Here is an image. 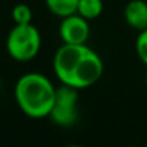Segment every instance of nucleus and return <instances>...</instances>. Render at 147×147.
I'll use <instances>...</instances> for the list:
<instances>
[{"instance_id": "1", "label": "nucleus", "mask_w": 147, "mask_h": 147, "mask_svg": "<svg viewBox=\"0 0 147 147\" xmlns=\"http://www.w3.org/2000/svg\"><path fill=\"white\" fill-rule=\"evenodd\" d=\"M53 74L61 84L84 90L97 84L104 74L101 56L87 43H63L53 56Z\"/></svg>"}, {"instance_id": "2", "label": "nucleus", "mask_w": 147, "mask_h": 147, "mask_svg": "<svg viewBox=\"0 0 147 147\" xmlns=\"http://www.w3.org/2000/svg\"><path fill=\"white\" fill-rule=\"evenodd\" d=\"M56 88L39 72H28L15 85V100L20 111L30 118H46L55 102Z\"/></svg>"}, {"instance_id": "3", "label": "nucleus", "mask_w": 147, "mask_h": 147, "mask_svg": "<svg viewBox=\"0 0 147 147\" xmlns=\"http://www.w3.org/2000/svg\"><path fill=\"white\" fill-rule=\"evenodd\" d=\"M40 33L32 23L15 25L6 39L7 53L18 62H29L36 58L40 51Z\"/></svg>"}, {"instance_id": "4", "label": "nucleus", "mask_w": 147, "mask_h": 147, "mask_svg": "<svg viewBox=\"0 0 147 147\" xmlns=\"http://www.w3.org/2000/svg\"><path fill=\"white\" fill-rule=\"evenodd\" d=\"M80 90L71 85L61 84L56 88L55 102L51 110L49 118L59 127H72L80 117L78 101H80Z\"/></svg>"}, {"instance_id": "5", "label": "nucleus", "mask_w": 147, "mask_h": 147, "mask_svg": "<svg viewBox=\"0 0 147 147\" xmlns=\"http://www.w3.org/2000/svg\"><path fill=\"white\" fill-rule=\"evenodd\" d=\"M90 20L80 16L78 13L62 18L59 25V36L63 43L69 45H82L90 39Z\"/></svg>"}, {"instance_id": "6", "label": "nucleus", "mask_w": 147, "mask_h": 147, "mask_svg": "<svg viewBox=\"0 0 147 147\" xmlns=\"http://www.w3.org/2000/svg\"><path fill=\"white\" fill-rule=\"evenodd\" d=\"M124 20L131 29L137 32L147 29V2L130 0L124 7Z\"/></svg>"}, {"instance_id": "7", "label": "nucleus", "mask_w": 147, "mask_h": 147, "mask_svg": "<svg viewBox=\"0 0 147 147\" xmlns=\"http://www.w3.org/2000/svg\"><path fill=\"white\" fill-rule=\"evenodd\" d=\"M45 5L52 15L62 19L77 13L78 0H45Z\"/></svg>"}, {"instance_id": "8", "label": "nucleus", "mask_w": 147, "mask_h": 147, "mask_svg": "<svg viewBox=\"0 0 147 147\" xmlns=\"http://www.w3.org/2000/svg\"><path fill=\"white\" fill-rule=\"evenodd\" d=\"M104 10L102 0H78L77 13L87 20L97 19Z\"/></svg>"}, {"instance_id": "9", "label": "nucleus", "mask_w": 147, "mask_h": 147, "mask_svg": "<svg viewBox=\"0 0 147 147\" xmlns=\"http://www.w3.org/2000/svg\"><path fill=\"white\" fill-rule=\"evenodd\" d=\"M12 19L15 22V25H26V23H32L33 19V13L32 9L25 5V3H19L13 7L12 10Z\"/></svg>"}, {"instance_id": "10", "label": "nucleus", "mask_w": 147, "mask_h": 147, "mask_svg": "<svg viewBox=\"0 0 147 147\" xmlns=\"http://www.w3.org/2000/svg\"><path fill=\"white\" fill-rule=\"evenodd\" d=\"M136 53L138 59L147 66V29L138 32L136 39Z\"/></svg>"}, {"instance_id": "11", "label": "nucleus", "mask_w": 147, "mask_h": 147, "mask_svg": "<svg viewBox=\"0 0 147 147\" xmlns=\"http://www.w3.org/2000/svg\"><path fill=\"white\" fill-rule=\"evenodd\" d=\"M146 84H147V75H146Z\"/></svg>"}]
</instances>
